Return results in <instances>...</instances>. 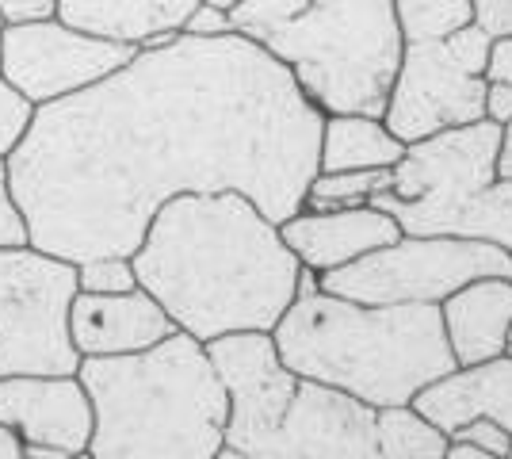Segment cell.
Here are the masks:
<instances>
[{
    "label": "cell",
    "instance_id": "cell-10",
    "mask_svg": "<svg viewBox=\"0 0 512 459\" xmlns=\"http://www.w3.org/2000/svg\"><path fill=\"white\" fill-rule=\"evenodd\" d=\"M134 54L138 46L77 31L58 16L0 31V73L31 108L85 92L127 66Z\"/></svg>",
    "mask_w": 512,
    "mask_h": 459
},
{
    "label": "cell",
    "instance_id": "cell-15",
    "mask_svg": "<svg viewBox=\"0 0 512 459\" xmlns=\"http://www.w3.org/2000/svg\"><path fill=\"white\" fill-rule=\"evenodd\" d=\"M440 318L455 368H474L505 356L512 329V280L486 276L451 291L440 303Z\"/></svg>",
    "mask_w": 512,
    "mask_h": 459
},
{
    "label": "cell",
    "instance_id": "cell-36",
    "mask_svg": "<svg viewBox=\"0 0 512 459\" xmlns=\"http://www.w3.org/2000/svg\"><path fill=\"white\" fill-rule=\"evenodd\" d=\"M211 459H249V456H245V452H237V448H230V444H222Z\"/></svg>",
    "mask_w": 512,
    "mask_h": 459
},
{
    "label": "cell",
    "instance_id": "cell-27",
    "mask_svg": "<svg viewBox=\"0 0 512 459\" xmlns=\"http://www.w3.org/2000/svg\"><path fill=\"white\" fill-rule=\"evenodd\" d=\"M470 8L490 39H512V0H470Z\"/></svg>",
    "mask_w": 512,
    "mask_h": 459
},
{
    "label": "cell",
    "instance_id": "cell-28",
    "mask_svg": "<svg viewBox=\"0 0 512 459\" xmlns=\"http://www.w3.org/2000/svg\"><path fill=\"white\" fill-rule=\"evenodd\" d=\"M58 16V0H0V23L23 27V23H43Z\"/></svg>",
    "mask_w": 512,
    "mask_h": 459
},
{
    "label": "cell",
    "instance_id": "cell-33",
    "mask_svg": "<svg viewBox=\"0 0 512 459\" xmlns=\"http://www.w3.org/2000/svg\"><path fill=\"white\" fill-rule=\"evenodd\" d=\"M23 459H73L62 448H50V444H23Z\"/></svg>",
    "mask_w": 512,
    "mask_h": 459
},
{
    "label": "cell",
    "instance_id": "cell-31",
    "mask_svg": "<svg viewBox=\"0 0 512 459\" xmlns=\"http://www.w3.org/2000/svg\"><path fill=\"white\" fill-rule=\"evenodd\" d=\"M486 119L497 123V127H509L512 123V85L486 81Z\"/></svg>",
    "mask_w": 512,
    "mask_h": 459
},
{
    "label": "cell",
    "instance_id": "cell-21",
    "mask_svg": "<svg viewBox=\"0 0 512 459\" xmlns=\"http://www.w3.org/2000/svg\"><path fill=\"white\" fill-rule=\"evenodd\" d=\"M394 16L406 43H436L474 23L470 0H394Z\"/></svg>",
    "mask_w": 512,
    "mask_h": 459
},
{
    "label": "cell",
    "instance_id": "cell-8",
    "mask_svg": "<svg viewBox=\"0 0 512 459\" xmlns=\"http://www.w3.org/2000/svg\"><path fill=\"white\" fill-rule=\"evenodd\" d=\"M77 264L39 249H0V375H77L69 345V303Z\"/></svg>",
    "mask_w": 512,
    "mask_h": 459
},
{
    "label": "cell",
    "instance_id": "cell-19",
    "mask_svg": "<svg viewBox=\"0 0 512 459\" xmlns=\"http://www.w3.org/2000/svg\"><path fill=\"white\" fill-rule=\"evenodd\" d=\"M375 440H379V459H444L451 448L448 433H440L413 406L375 410Z\"/></svg>",
    "mask_w": 512,
    "mask_h": 459
},
{
    "label": "cell",
    "instance_id": "cell-4",
    "mask_svg": "<svg viewBox=\"0 0 512 459\" xmlns=\"http://www.w3.org/2000/svg\"><path fill=\"white\" fill-rule=\"evenodd\" d=\"M92 459H211L226 444L230 398L207 345L172 333L153 349L85 356Z\"/></svg>",
    "mask_w": 512,
    "mask_h": 459
},
{
    "label": "cell",
    "instance_id": "cell-29",
    "mask_svg": "<svg viewBox=\"0 0 512 459\" xmlns=\"http://www.w3.org/2000/svg\"><path fill=\"white\" fill-rule=\"evenodd\" d=\"M230 31H234V27H230V12L214 8V4H207V0H199L195 12L188 16V23H184V35H199V39L230 35Z\"/></svg>",
    "mask_w": 512,
    "mask_h": 459
},
{
    "label": "cell",
    "instance_id": "cell-6",
    "mask_svg": "<svg viewBox=\"0 0 512 459\" xmlns=\"http://www.w3.org/2000/svg\"><path fill=\"white\" fill-rule=\"evenodd\" d=\"M260 46L291 69L321 115L383 119L406 39L394 0H310L299 20Z\"/></svg>",
    "mask_w": 512,
    "mask_h": 459
},
{
    "label": "cell",
    "instance_id": "cell-9",
    "mask_svg": "<svg viewBox=\"0 0 512 459\" xmlns=\"http://www.w3.org/2000/svg\"><path fill=\"white\" fill-rule=\"evenodd\" d=\"M486 50L490 35L478 23L436 43H406L383 108L390 134L409 146L428 134L486 119Z\"/></svg>",
    "mask_w": 512,
    "mask_h": 459
},
{
    "label": "cell",
    "instance_id": "cell-39",
    "mask_svg": "<svg viewBox=\"0 0 512 459\" xmlns=\"http://www.w3.org/2000/svg\"><path fill=\"white\" fill-rule=\"evenodd\" d=\"M73 459H92V456H88V452H85V456H73Z\"/></svg>",
    "mask_w": 512,
    "mask_h": 459
},
{
    "label": "cell",
    "instance_id": "cell-11",
    "mask_svg": "<svg viewBox=\"0 0 512 459\" xmlns=\"http://www.w3.org/2000/svg\"><path fill=\"white\" fill-rule=\"evenodd\" d=\"M241 452L249 459H379L375 410L352 394L299 379L276 421Z\"/></svg>",
    "mask_w": 512,
    "mask_h": 459
},
{
    "label": "cell",
    "instance_id": "cell-32",
    "mask_svg": "<svg viewBox=\"0 0 512 459\" xmlns=\"http://www.w3.org/2000/svg\"><path fill=\"white\" fill-rule=\"evenodd\" d=\"M0 459H23V440L16 429L0 425Z\"/></svg>",
    "mask_w": 512,
    "mask_h": 459
},
{
    "label": "cell",
    "instance_id": "cell-30",
    "mask_svg": "<svg viewBox=\"0 0 512 459\" xmlns=\"http://www.w3.org/2000/svg\"><path fill=\"white\" fill-rule=\"evenodd\" d=\"M482 81L512 85V39H490L486 66H482Z\"/></svg>",
    "mask_w": 512,
    "mask_h": 459
},
{
    "label": "cell",
    "instance_id": "cell-23",
    "mask_svg": "<svg viewBox=\"0 0 512 459\" xmlns=\"http://www.w3.org/2000/svg\"><path fill=\"white\" fill-rule=\"evenodd\" d=\"M134 287H138V276H134L130 257H92V261L77 264V291L123 295V291H134Z\"/></svg>",
    "mask_w": 512,
    "mask_h": 459
},
{
    "label": "cell",
    "instance_id": "cell-20",
    "mask_svg": "<svg viewBox=\"0 0 512 459\" xmlns=\"http://www.w3.org/2000/svg\"><path fill=\"white\" fill-rule=\"evenodd\" d=\"M390 169H344V173H314L306 188L310 211H337V207H363L379 192H390Z\"/></svg>",
    "mask_w": 512,
    "mask_h": 459
},
{
    "label": "cell",
    "instance_id": "cell-14",
    "mask_svg": "<svg viewBox=\"0 0 512 459\" xmlns=\"http://www.w3.org/2000/svg\"><path fill=\"white\" fill-rule=\"evenodd\" d=\"M279 234L287 249L299 257L302 268L310 272H333L341 264H352L383 249L390 241L402 238V226L386 211L363 203V207H337V211H310L302 207L299 215L279 222Z\"/></svg>",
    "mask_w": 512,
    "mask_h": 459
},
{
    "label": "cell",
    "instance_id": "cell-24",
    "mask_svg": "<svg viewBox=\"0 0 512 459\" xmlns=\"http://www.w3.org/2000/svg\"><path fill=\"white\" fill-rule=\"evenodd\" d=\"M0 31H4V23H0ZM31 111L35 108L0 73V157H8V153L16 150V142H20L27 123H31Z\"/></svg>",
    "mask_w": 512,
    "mask_h": 459
},
{
    "label": "cell",
    "instance_id": "cell-2",
    "mask_svg": "<svg viewBox=\"0 0 512 459\" xmlns=\"http://www.w3.org/2000/svg\"><path fill=\"white\" fill-rule=\"evenodd\" d=\"M130 261L138 287L203 345L226 333H272L302 276L279 226L241 192L169 199Z\"/></svg>",
    "mask_w": 512,
    "mask_h": 459
},
{
    "label": "cell",
    "instance_id": "cell-22",
    "mask_svg": "<svg viewBox=\"0 0 512 459\" xmlns=\"http://www.w3.org/2000/svg\"><path fill=\"white\" fill-rule=\"evenodd\" d=\"M310 0H237L230 8V27L237 35L264 43L268 35L283 31L291 20H299Z\"/></svg>",
    "mask_w": 512,
    "mask_h": 459
},
{
    "label": "cell",
    "instance_id": "cell-3",
    "mask_svg": "<svg viewBox=\"0 0 512 459\" xmlns=\"http://www.w3.org/2000/svg\"><path fill=\"white\" fill-rule=\"evenodd\" d=\"M272 341L287 372L367 402L371 410L409 406L428 383L455 372L440 306H363L325 295L318 272L302 268L295 303Z\"/></svg>",
    "mask_w": 512,
    "mask_h": 459
},
{
    "label": "cell",
    "instance_id": "cell-35",
    "mask_svg": "<svg viewBox=\"0 0 512 459\" xmlns=\"http://www.w3.org/2000/svg\"><path fill=\"white\" fill-rule=\"evenodd\" d=\"M444 459H497V456H486V452H478V448H470V444H451Z\"/></svg>",
    "mask_w": 512,
    "mask_h": 459
},
{
    "label": "cell",
    "instance_id": "cell-16",
    "mask_svg": "<svg viewBox=\"0 0 512 459\" xmlns=\"http://www.w3.org/2000/svg\"><path fill=\"white\" fill-rule=\"evenodd\" d=\"M409 406L428 417L440 433L459 429L470 417H493L512 433V356L505 352L474 368H455L444 379L428 383Z\"/></svg>",
    "mask_w": 512,
    "mask_h": 459
},
{
    "label": "cell",
    "instance_id": "cell-26",
    "mask_svg": "<svg viewBox=\"0 0 512 459\" xmlns=\"http://www.w3.org/2000/svg\"><path fill=\"white\" fill-rule=\"evenodd\" d=\"M23 245H27V222L8 184V161L0 157V249H23Z\"/></svg>",
    "mask_w": 512,
    "mask_h": 459
},
{
    "label": "cell",
    "instance_id": "cell-7",
    "mask_svg": "<svg viewBox=\"0 0 512 459\" xmlns=\"http://www.w3.org/2000/svg\"><path fill=\"white\" fill-rule=\"evenodd\" d=\"M501 276L512 280V253L490 241L467 238H409L402 234L360 261L321 272L318 287L325 295L352 299L363 306L425 303L440 306L451 291Z\"/></svg>",
    "mask_w": 512,
    "mask_h": 459
},
{
    "label": "cell",
    "instance_id": "cell-13",
    "mask_svg": "<svg viewBox=\"0 0 512 459\" xmlns=\"http://www.w3.org/2000/svg\"><path fill=\"white\" fill-rule=\"evenodd\" d=\"M69 345L77 356H123V352L153 349L176 333L172 318L150 291L134 287L123 295H88L77 291L69 303Z\"/></svg>",
    "mask_w": 512,
    "mask_h": 459
},
{
    "label": "cell",
    "instance_id": "cell-34",
    "mask_svg": "<svg viewBox=\"0 0 512 459\" xmlns=\"http://www.w3.org/2000/svg\"><path fill=\"white\" fill-rule=\"evenodd\" d=\"M497 173L512 180V123L505 127V138H501V161H497Z\"/></svg>",
    "mask_w": 512,
    "mask_h": 459
},
{
    "label": "cell",
    "instance_id": "cell-40",
    "mask_svg": "<svg viewBox=\"0 0 512 459\" xmlns=\"http://www.w3.org/2000/svg\"><path fill=\"white\" fill-rule=\"evenodd\" d=\"M505 459H512V444H509V456H505Z\"/></svg>",
    "mask_w": 512,
    "mask_h": 459
},
{
    "label": "cell",
    "instance_id": "cell-17",
    "mask_svg": "<svg viewBox=\"0 0 512 459\" xmlns=\"http://www.w3.org/2000/svg\"><path fill=\"white\" fill-rule=\"evenodd\" d=\"M199 0H58V20L138 50L165 46L184 31Z\"/></svg>",
    "mask_w": 512,
    "mask_h": 459
},
{
    "label": "cell",
    "instance_id": "cell-18",
    "mask_svg": "<svg viewBox=\"0 0 512 459\" xmlns=\"http://www.w3.org/2000/svg\"><path fill=\"white\" fill-rule=\"evenodd\" d=\"M406 142L394 138L379 115H325L321 119L318 173L344 169H394Z\"/></svg>",
    "mask_w": 512,
    "mask_h": 459
},
{
    "label": "cell",
    "instance_id": "cell-37",
    "mask_svg": "<svg viewBox=\"0 0 512 459\" xmlns=\"http://www.w3.org/2000/svg\"><path fill=\"white\" fill-rule=\"evenodd\" d=\"M207 4H214V8H222V12H230L237 0H207Z\"/></svg>",
    "mask_w": 512,
    "mask_h": 459
},
{
    "label": "cell",
    "instance_id": "cell-38",
    "mask_svg": "<svg viewBox=\"0 0 512 459\" xmlns=\"http://www.w3.org/2000/svg\"><path fill=\"white\" fill-rule=\"evenodd\" d=\"M505 352H509V356H512V329H509V349H505Z\"/></svg>",
    "mask_w": 512,
    "mask_h": 459
},
{
    "label": "cell",
    "instance_id": "cell-12",
    "mask_svg": "<svg viewBox=\"0 0 512 459\" xmlns=\"http://www.w3.org/2000/svg\"><path fill=\"white\" fill-rule=\"evenodd\" d=\"M0 425L16 429L23 444L85 456L92 402L77 375H0Z\"/></svg>",
    "mask_w": 512,
    "mask_h": 459
},
{
    "label": "cell",
    "instance_id": "cell-25",
    "mask_svg": "<svg viewBox=\"0 0 512 459\" xmlns=\"http://www.w3.org/2000/svg\"><path fill=\"white\" fill-rule=\"evenodd\" d=\"M448 440L451 444H470V448H478V452H486V456L505 459L509 456L512 433L509 429H501L493 417H470V421H463L459 429H451Z\"/></svg>",
    "mask_w": 512,
    "mask_h": 459
},
{
    "label": "cell",
    "instance_id": "cell-5",
    "mask_svg": "<svg viewBox=\"0 0 512 459\" xmlns=\"http://www.w3.org/2000/svg\"><path fill=\"white\" fill-rule=\"evenodd\" d=\"M505 127L478 119L409 142L390 169L394 184L371 207L409 238L490 241L512 253V180L497 173Z\"/></svg>",
    "mask_w": 512,
    "mask_h": 459
},
{
    "label": "cell",
    "instance_id": "cell-1",
    "mask_svg": "<svg viewBox=\"0 0 512 459\" xmlns=\"http://www.w3.org/2000/svg\"><path fill=\"white\" fill-rule=\"evenodd\" d=\"M321 119L260 43L180 31L31 111L4 157L27 245L69 264L130 257L169 199L214 192H241L279 226L306 207Z\"/></svg>",
    "mask_w": 512,
    "mask_h": 459
}]
</instances>
